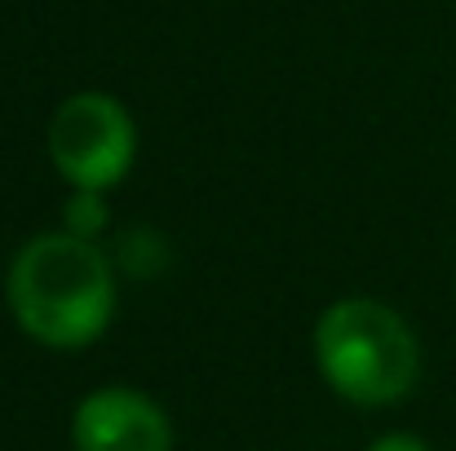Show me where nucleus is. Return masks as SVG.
I'll list each match as a JSON object with an SVG mask.
<instances>
[{
  "label": "nucleus",
  "instance_id": "1",
  "mask_svg": "<svg viewBox=\"0 0 456 451\" xmlns=\"http://www.w3.org/2000/svg\"><path fill=\"white\" fill-rule=\"evenodd\" d=\"M4 297L31 341L49 350H80L98 341L116 314V275L89 239L58 230L18 248Z\"/></svg>",
  "mask_w": 456,
  "mask_h": 451
},
{
  "label": "nucleus",
  "instance_id": "2",
  "mask_svg": "<svg viewBox=\"0 0 456 451\" xmlns=\"http://www.w3.org/2000/svg\"><path fill=\"white\" fill-rule=\"evenodd\" d=\"M319 376L359 407L399 403L421 372V345L399 310L368 297L328 305L314 323Z\"/></svg>",
  "mask_w": 456,
  "mask_h": 451
},
{
  "label": "nucleus",
  "instance_id": "3",
  "mask_svg": "<svg viewBox=\"0 0 456 451\" xmlns=\"http://www.w3.org/2000/svg\"><path fill=\"white\" fill-rule=\"evenodd\" d=\"M49 159L76 190H107L120 186L134 168L138 133L129 111L111 93H76L49 120Z\"/></svg>",
  "mask_w": 456,
  "mask_h": 451
},
{
  "label": "nucleus",
  "instance_id": "4",
  "mask_svg": "<svg viewBox=\"0 0 456 451\" xmlns=\"http://www.w3.org/2000/svg\"><path fill=\"white\" fill-rule=\"evenodd\" d=\"M76 451H173V425L142 390L102 385L71 416Z\"/></svg>",
  "mask_w": 456,
  "mask_h": 451
},
{
  "label": "nucleus",
  "instance_id": "5",
  "mask_svg": "<svg viewBox=\"0 0 456 451\" xmlns=\"http://www.w3.org/2000/svg\"><path fill=\"white\" fill-rule=\"evenodd\" d=\"M102 226H107V208H102V199L89 195V190H76L71 204H67V235L94 244V235H98Z\"/></svg>",
  "mask_w": 456,
  "mask_h": 451
},
{
  "label": "nucleus",
  "instance_id": "6",
  "mask_svg": "<svg viewBox=\"0 0 456 451\" xmlns=\"http://www.w3.org/2000/svg\"><path fill=\"white\" fill-rule=\"evenodd\" d=\"M368 451H430L417 434H386V439H377Z\"/></svg>",
  "mask_w": 456,
  "mask_h": 451
}]
</instances>
